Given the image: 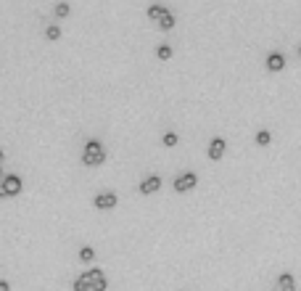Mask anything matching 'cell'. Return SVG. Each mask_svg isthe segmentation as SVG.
I'll return each mask as SVG.
<instances>
[{
  "mask_svg": "<svg viewBox=\"0 0 301 291\" xmlns=\"http://www.w3.org/2000/svg\"><path fill=\"white\" fill-rule=\"evenodd\" d=\"M158 27H161L164 32H169V29L174 27V13H172V11H167L164 16H161V21H158Z\"/></svg>",
  "mask_w": 301,
  "mask_h": 291,
  "instance_id": "2e32d148",
  "label": "cell"
},
{
  "mask_svg": "<svg viewBox=\"0 0 301 291\" xmlns=\"http://www.w3.org/2000/svg\"><path fill=\"white\" fill-rule=\"evenodd\" d=\"M291 288H296L293 273H280V275H277V288H275V291H291Z\"/></svg>",
  "mask_w": 301,
  "mask_h": 291,
  "instance_id": "9c48e42d",
  "label": "cell"
},
{
  "mask_svg": "<svg viewBox=\"0 0 301 291\" xmlns=\"http://www.w3.org/2000/svg\"><path fill=\"white\" fill-rule=\"evenodd\" d=\"M21 191H24V180H21L19 175H8V177L3 180V193H6V198L19 196Z\"/></svg>",
  "mask_w": 301,
  "mask_h": 291,
  "instance_id": "5b68a950",
  "label": "cell"
},
{
  "mask_svg": "<svg viewBox=\"0 0 301 291\" xmlns=\"http://www.w3.org/2000/svg\"><path fill=\"white\" fill-rule=\"evenodd\" d=\"M156 58L158 61H169L172 58V45H167V42L158 45V48H156Z\"/></svg>",
  "mask_w": 301,
  "mask_h": 291,
  "instance_id": "7c38bea8",
  "label": "cell"
},
{
  "mask_svg": "<svg viewBox=\"0 0 301 291\" xmlns=\"http://www.w3.org/2000/svg\"><path fill=\"white\" fill-rule=\"evenodd\" d=\"M298 56H301V45H298Z\"/></svg>",
  "mask_w": 301,
  "mask_h": 291,
  "instance_id": "7402d4cb",
  "label": "cell"
},
{
  "mask_svg": "<svg viewBox=\"0 0 301 291\" xmlns=\"http://www.w3.org/2000/svg\"><path fill=\"white\" fill-rule=\"evenodd\" d=\"M45 37L51 40V42L61 40V27H58V24H48V27H45Z\"/></svg>",
  "mask_w": 301,
  "mask_h": 291,
  "instance_id": "8fae6325",
  "label": "cell"
},
{
  "mask_svg": "<svg viewBox=\"0 0 301 291\" xmlns=\"http://www.w3.org/2000/svg\"><path fill=\"white\" fill-rule=\"evenodd\" d=\"M291 291H298V288H291Z\"/></svg>",
  "mask_w": 301,
  "mask_h": 291,
  "instance_id": "603a6c76",
  "label": "cell"
},
{
  "mask_svg": "<svg viewBox=\"0 0 301 291\" xmlns=\"http://www.w3.org/2000/svg\"><path fill=\"white\" fill-rule=\"evenodd\" d=\"M225 148H227L225 138H212V141H209V148H206V154H209L212 162H219L222 156H225Z\"/></svg>",
  "mask_w": 301,
  "mask_h": 291,
  "instance_id": "8992f818",
  "label": "cell"
},
{
  "mask_svg": "<svg viewBox=\"0 0 301 291\" xmlns=\"http://www.w3.org/2000/svg\"><path fill=\"white\" fill-rule=\"evenodd\" d=\"M158 188H161V177H158V175H151V177H146V180H143L140 183V193L143 196H151V193H156Z\"/></svg>",
  "mask_w": 301,
  "mask_h": 291,
  "instance_id": "52a82bcc",
  "label": "cell"
},
{
  "mask_svg": "<svg viewBox=\"0 0 301 291\" xmlns=\"http://www.w3.org/2000/svg\"><path fill=\"white\" fill-rule=\"evenodd\" d=\"M8 177V172H3V167H0V186H3V180Z\"/></svg>",
  "mask_w": 301,
  "mask_h": 291,
  "instance_id": "d6986e66",
  "label": "cell"
},
{
  "mask_svg": "<svg viewBox=\"0 0 301 291\" xmlns=\"http://www.w3.org/2000/svg\"><path fill=\"white\" fill-rule=\"evenodd\" d=\"M74 291H106L108 288V281H106V273L101 267H92L82 275H77L74 283H72Z\"/></svg>",
  "mask_w": 301,
  "mask_h": 291,
  "instance_id": "6da1fadb",
  "label": "cell"
},
{
  "mask_svg": "<svg viewBox=\"0 0 301 291\" xmlns=\"http://www.w3.org/2000/svg\"><path fill=\"white\" fill-rule=\"evenodd\" d=\"M106 162V148H103V143L101 141H87L85 143V148H82V164L85 167H101Z\"/></svg>",
  "mask_w": 301,
  "mask_h": 291,
  "instance_id": "7a4b0ae2",
  "label": "cell"
},
{
  "mask_svg": "<svg viewBox=\"0 0 301 291\" xmlns=\"http://www.w3.org/2000/svg\"><path fill=\"white\" fill-rule=\"evenodd\" d=\"M77 257L82 259V262H92V259H95V249H92V247H82Z\"/></svg>",
  "mask_w": 301,
  "mask_h": 291,
  "instance_id": "e0dca14e",
  "label": "cell"
},
{
  "mask_svg": "<svg viewBox=\"0 0 301 291\" xmlns=\"http://www.w3.org/2000/svg\"><path fill=\"white\" fill-rule=\"evenodd\" d=\"M53 13H56V19H66L69 13H72V6H69V3H56Z\"/></svg>",
  "mask_w": 301,
  "mask_h": 291,
  "instance_id": "5bb4252c",
  "label": "cell"
},
{
  "mask_svg": "<svg viewBox=\"0 0 301 291\" xmlns=\"http://www.w3.org/2000/svg\"><path fill=\"white\" fill-rule=\"evenodd\" d=\"M264 64H267V69H269V72H280V69L285 66V56L275 51V53H269V56H267Z\"/></svg>",
  "mask_w": 301,
  "mask_h": 291,
  "instance_id": "ba28073f",
  "label": "cell"
},
{
  "mask_svg": "<svg viewBox=\"0 0 301 291\" xmlns=\"http://www.w3.org/2000/svg\"><path fill=\"white\" fill-rule=\"evenodd\" d=\"M198 186V175L196 172H182L174 177V191L177 193H188V191H193Z\"/></svg>",
  "mask_w": 301,
  "mask_h": 291,
  "instance_id": "277c9868",
  "label": "cell"
},
{
  "mask_svg": "<svg viewBox=\"0 0 301 291\" xmlns=\"http://www.w3.org/2000/svg\"><path fill=\"white\" fill-rule=\"evenodd\" d=\"M0 198H6V193H3V186H0Z\"/></svg>",
  "mask_w": 301,
  "mask_h": 291,
  "instance_id": "44dd1931",
  "label": "cell"
},
{
  "mask_svg": "<svg viewBox=\"0 0 301 291\" xmlns=\"http://www.w3.org/2000/svg\"><path fill=\"white\" fill-rule=\"evenodd\" d=\"M117 204H119V196L114 191H101V193H95V198H92V207L101 209V212H111Z\"/></svg>",
  "mask_w": 301,
  "mask_h": 291,
  "instance_id": "3957f363",
  "label": "cell"
},
{
  "mask_svg": "<svg viewBox=\"0 0 301 291\" xmlns=\"http://www.w3.org/2000/svg\"><path fill=\"white\" fill-rule=\"evenodd\" d=\"M161 143H164L167 148H174V146L180 143V138H177V132H172V130H169V132H164V135H161Z\"/></svg>",
  "mask_w": 301,
  "mask_h": 291,
  "instance_id": "4fadbf2b",
  "label": "cell"
},
{
  "mask_svg": "<svg viewBox=\"0 0 301 291\" xmlns=\"http://www.w3.org/2000/svg\"><path fill=\"white\" fill-rule=\"evenodd\" d=\"M272 143V132L269 130H257V146H269Z\"/></svg>",
  "mask_w": 301,
  "mask_h": 291,
  "instance_id": "9a60e30c",
  "label": "cell"
},
{
  "mask_svg": "<svg viewBox=\"0 0 301 291\" xmlns=\"http://www.w3.org/2000/svg\"><path fill=\"white\" fill-rule=\"evenodd\" d=\"M167 11H169V8H164L161 3H153V6H148L146 13H148V19H151V21H161V16H164Z\"/></svg>",
  "mask_w": 301,
  "mask_h": 291,
  "instance_id": "30bf717a",
  "label": "cell"
},
{
  "mask_svg": "<svg viewBox=\"0 0 301 291\" xmlns=\"http://www.w3.org/2000/svg\"><path fill=\"white\" fill-rule=\"evenodd\" d=\"M3 162H6V151L0 148V167H3Z\"/></svg>",
  "mask_w": 301,
  "mask_h": 291,
  "instance_id": "ffe728a7",
  "label": "cell"
},
{
  "mask_svg": "<svg viewBox=\"0 0 301 291\" xmlns=\"http://www.w3.org/2000/svg\"><path fill=\"white\" fill-rule=\"evenodd\" d=\"M0 291H11V286H8V281H3V278H0Z\"/></svg>",
  "mask_w": 301,
  "mask_h": 291,
  "instance_id": "ac0fdd59",
  "label": "cell"
}]
</instances>
